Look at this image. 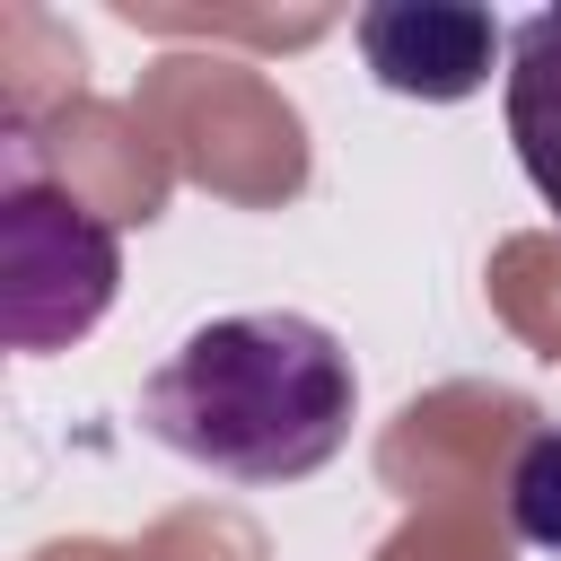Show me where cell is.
Returning <instances> with one entry per match:
<instances>
[{
	"instance_id": "cell-1",
	"label": "cell",
	"mask_w": 561,
	"mask_h": 561,
	"mask_svg": "<svg viewBox=\"0 0 561 561\" xmlns=\"http://www.w3.org/2000/svg\"><path fill=\"white\" fill-rule=\"evenodd\" d=\"M359 368L351 342L298 307H237L193 324L140 386V430L245 491L324 473L351 447Z\"/></svg>"
},
{
	"instance_id": "cell-2",
	"label": "cell",
	"mask_w": 561,
	"mask_h": 561,
	"mask_svg": "<svg viewBox=\"0 0 561 561\" xmlns=\"http://www.w3.org/2000/svg\"><path fill=\"white\" fill-rule=\"evenodd\" d=\"M123 289V237L61 184L9 175L0 193V333L9 351H61L105 324Z\"/></svg>"
},
{
	"instance_id": "cell-3",
	"label": "cell",
	"mask_w": 561,
	"mask_h": 561,
	"mask_svg": "<svg viewBox=\"0 0 561 561\" xmlns=\"http://www.w3.org/2000/svg\"><path fill=\"white\" fill-rule=\"evenodd\" d=\"M351 35L368 79L421 105H465L491 88V61L508 70V26L465 0H377L351 18Z\"/></svg>"
},
{
	"instance_id": "cell-4",
	"label": "cell",
	"mask_w": 561,
	"mask_h": 561,
	"mask_svg": "<svg viewBox=\"0 0 561 561\" xmlns=\"http://www.w3.org/2000/svg\"><path fill=\"white\" fill-rule=\"evenodd\" d=\"M500 114H508V149H517L535 202L561 219V9H535L508 26Z\"/></svg>"
},
{
	"instance_id": "cell-5",
	"label": "cell",
	"mask_w": 561,
	"mask_h": 561,
	"mask_svg": "<svg viewBox=\"0 0 561 561\" xmlns=\"http://www.w3.org/2000/svg\"><path fill=\"white\" fill-rule=\"evenodd\" d=\"M508 526H517V543L561 552V421L508 456Z\"/></svg>"
}]
</instances>
